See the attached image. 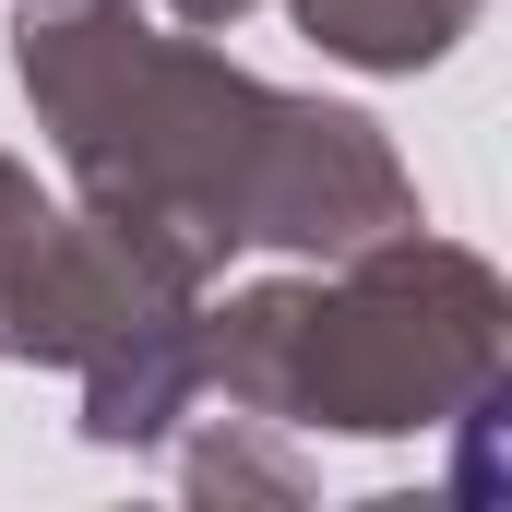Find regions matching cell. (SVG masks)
Returning a JSON list of instances; mask_svg holds the SVG:
<instances>
[{"label":"cell","instance_id":"5b68a950","mask_svg":"<svg viewBox=\"0 0 512 512\" xmlns=\"http://www.w3.org/2000/svg\"><path fill=\"white\" fill-rule=\"evenodd\" d=\"M155 12H179V24H191V36H215V24H239V12H251V0H155Z\"/></svg>","mask_w":512,"mask_h":512},{"label":"cell","instance_id":"7a4b0ae2","mask_svg":"<svg viewBox=\"0 0 512 512\" xmlns=\"http://www.w3.org/2000/svg\"><path fill=\"white\" fill-rule=\"evenodd\" d=\"M334 262V286H251L203 334V382L239 417L441 429L477 417V393H501V274L477 251L382 227Z\"/></svg>","mask_w":512,"mask_h":512},{"label":"cell","instance_id":"6da1fadb","mask_svg":"<svg viewBox=\"0 0 512 512\" xmlns=\"http://www.w3.org/2000/svg\"><path fill=\"white\" fill-rule=\"evenodd\" d=\"M24 96L48 108L96 215L203 274L239 239L274 251H358L417 227V191L358 108L274 96L215 48L167 36L155 0H24Z\"/></svg>","mask_w":512,"mask_h":512},{"label":"cell","instance_id":"277c9868","mask_svg":"<svg viewBox=\"0 0 512 512\" xmlns=\"http://www.w3.org/2000/svg\"><path fill=\"white\" fill-rule=\"evenodd\" d=\"M334 60H358V72H429L465 24H477V0H286Z\"/></svg>","mask_w":512,"mask_h":512},{"label":"cell","instance_id":"3957f363","mask_svg":"<svg viewBox=\"0 0 512 512\" xmlns=\"http://www.w3.org/2000/svg\"><path fill=\"white\" fill-rule=\"evenodd\" d=\"M191 274L108 215H48L36 179L0 155V358H108L143 322H179Z\"/></svg>","mask_w":512,"mask_h":512}]
</instances>
